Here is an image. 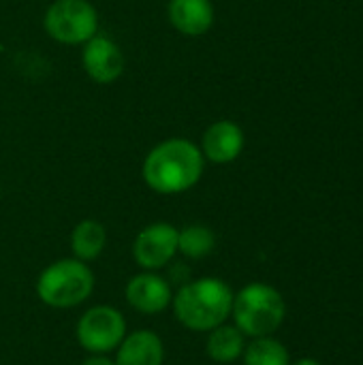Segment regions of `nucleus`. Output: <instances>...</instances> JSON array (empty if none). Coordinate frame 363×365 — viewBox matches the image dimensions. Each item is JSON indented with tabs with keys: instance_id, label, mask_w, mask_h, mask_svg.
Instances as JSON below:
<instances>
[{
	"instance_id": "7",
	"label": "nucleus",
	"mask_w": 363,
	"mask_h": 365,
	"mask_svg": "<svg viewBox=\"0 0 363 365\" xmlns=\"http://www.w3.org/2000/svg\"><path fill=\"white\" fill-rule=\"evenodd\" d=\"M131 252L143 272H160L178 255V229L171 222H152L137 233Z\"/></svg>"
},
{
	"instance_id": "8",
	"label": "nucleus",
	"mask_w": 363,
	"mask_h": 365,
	"mask_svg": "<svg viewBox=\"0 0 363 365\" xmlns=\"http://www.w3.org/2000/svg\"><path fill=\"white\" fill-rule=\"evenodd\" d=\"M81 66L94 83L107 86L122 77L126 60H124L122 47L111 36L94 34L90 41L83 43Z\"/></svg>"
},
{
	"instance_id": "2",
	"label": "nucleus",
	"mask_w": 363,
	"mask_h": 365,
	"mask_svg": "<svg viewBox=\"0 0 363 365\" xmlns=\"http://www.w3.org/2000/svg\"><path fill=\"white\" fill-rule=\"evenodd\" d=\"M171 308L182 327L208 334L231 317L233 291L223 278L203 276L182 284L171 299Z\"/></svg>"
},
{
	"instance_id": "6",
	"label": "nucleus",
	"mask_w": 363,
	"mask_h": 365,
	"mask_svg": "<svg viewBox=\"0 0 363 365\" xmlns=\"http://www.w3.org/2000/svg\"><path fill=\"white\" fill-rule=\"evenodd\" d=\"M128 334L126 329V319L122 312L113 306H92L88 308L75 327V336L79 346L88 355H109L113 353L124 336Z\"/></svg>"
},
{
	"instance_id": "13",
	"label": "nucleus",
	"mask_w": 363,
	"mask_h": 365,
	"mask_svg": "<svg viewBox=\"0 0 363 365\" xmlns=\"http://www.w3.org/2000/svg\"><path fill=\"white\" fill-rule=\"evenodd\" d=\"M105 246H107V229L103 222H98L94 218L79 220L75 225V229L71 231L73 257L83 263L96 261L103 255Z\"/></svg>"
},
{
	"instance_id": "19",
	"label": "nucleus",
	"mask_w": 363,
	"mask_h": 365,
	"mask_svg": "<svg viewBox=\"0 0 363 365\" xmlns=\"http://www.w3.org/2000/svg\"><path fill=\"white\" fill-rule=\"evenodd\" d=\"M0 192H2V184H0Z\"/></svg>"
},
{
	"instance_id": "1",
	"label": "nucleus",
	"mask_w": 363,
	"mask_h": 365,
	"mask_svg": "<svg viewBox=\"0 0 363 365\" xmlns=\"http://www.w3.org/2000/svg\"><path fill=\"white\" fill-rule=\"evenodd\" d=\"M205 171V158L197 143L184 137H171L156 143L143 158L141 175L150 190L158 195H182L199 184Z\"/></svg>"
},
{
	"instance_id": "16",
	"label": "nucleus",
	"mask_w": 363,
	"mask_h": 365,
	"mask_svg": "<svg viewBox=\"0 0 363 365\" xmlns=\"http://www.w3.org/2000/svg\"><path fill=\"white\" fill-rule=\"evenodd\" d=\"M242 359L244 365H291L287 346L272 336L252 338L250 344H246Z\"/></svg>"
},
{
	"instance_id": "14",
	"label": "nucleus",
	"mask_w": 363,
	"mask_h": 365,
	"mask_svg": "<svg viewBox=\"0 0 363 365\" xmlns=\"http://www.w3.org/2000/svg\"><path fill=\"white\" fill-rule=\"evenodd\" d=\"M246 349V336L235 325H218L212 331H208L205 353L216 364H233L242 359Z\"/></svg>"
},
{
	"instance_id": "15",
	"label": "nucleus",
	"mask_w": 363,
	"mask_h": 365,
	"mask_svg": "<svg viewBox=\"0 0 363 365\" xmlns=\"http://www.w3.org/2000/svg\"><path fill=\"white\" fill-rule=\"evenodd\" d=\"M214 248H216V235L210 227L188 225L184 229H178V255L199 261L210 257Z\"/></svg>"
},
{
	"instance_id": "18",
	"label": "nucleus",
	"mask_w": 363,
	"mask_h": 365,
	"mask_svg": "<svg viewBox=\"0 0 363 365\" xmlns=\"http://www.w3.org/2000/svg\"><path fill=\"white\" fill-rule=\"evenodd\" d=\"M291 365H321L317 359H310V357H306V359H300V361H295V364Z\"/></svg>"
},
{
	"instance_id": "11",
	"label": "nucleus",
	"mask_w": 363,
	"mask_h": 365,
	"mask_svg": "<svg viewBox=\"0 0 363 365\" xmlns=\"http://www.w3.org/2000/svg\"><path fill=\"white\" fill-rule=\"evenodd\" d=\"M116 365H163L165 344L152 329H137L124 336L120 346L113 351Z\"/></svg>"
},
{
	"instance_id": "10",
	"label": "nucleus",
	"mask_w": 363,
	"mask_h": 365,
	"mask_svg": "<svg viewBox=\"0 0 363 365\" xmlns=\"http://www.w3.org/2000/svg\"><path fill=\"white\" fill-rule=\"evenodd\" d=\"M244 143L246 139L240 124L233 120H216L205 128L199 150L205 163L210 160L214 165H229L240 158Z\"/></svg>"
},
{
	"instance_id": "9",
	"label": "nucleus",
	"mask_w": 363,
	"mask_h": 365,
	"mask_svg": "<svg viewBox=\"0 0 363 365\" xmlns=\"http://www.w3.org/2000/svg\"><path fill=\"white\" fill-rule=\"evenodd\" d=\"M128 306L139 314H160L171 306L173 289L165 276L158 272H139L135 274L124 289Z\"/></svg>"
},
{
	"instance_id": "4",
	"label": "nucleus",
	"mask_w": 363,
	"mask_h": 365,
	"mask_svg": "<svg viewBox=\"0 0 363 365\" xmlns=\"http://www.w3.org/2000/svg\"><path fill=\"white\" fill-rule=\"evenodd\" d=\"M94 272L88 263L68 257L49 263L36 278V297L56 310H68L90 299L94 291Z\"/></svg>"
},
{
	"instance_id": "12",
	"label": "nucleus",
	"mask_w": 363,
	"mask_h": 365,
	"mask_svg": "<svg viewBox=\"0 0 363 365\" xmlns=\"http://www.w3.org/2000/svg\"><path fill=\"white\" fill-rule=\"evenodd\" d=\"M169 24L184 36H201L214 26L212 0H169L167 4Z\"/></svg>"
},
{
	"instance_id": "5",
	"label": "nucleus",
	"mask_w": 363,
	"mask_h": 365,
	"mask_svg": "<svg viewBox=\"0 0 363 365\" xmlns=\"http://www.w3.org/2000/svg\"><path fill=\"white\" fill-rule=\"evenodd\" d=\"M43 28L62 45H83L98 34V11L90 0H53L43 15Z\"/></svg>"
},
{
	"instance_id": "3",
	"label": "nucleus",
	"mask_w": 363,
	"mask_h": 365,
	"mask_svg": "<svg viewBox=\"0 0 363 365\" xmlns=\"http://www.w3.org/2000/svg\"><path fill=\"white\" fill-rule=\"evenodd\" d=\"M287 317V304L278 289L265 282H250L233 293L231 319L246 338L272 336Z\"/></svg>"
},
{
	"instance_id": "17",
	"label": "nucleus",
	"mask_w": 363,
	"mask_h": 365,
	"mask_svg": "<svg viewBox=\"0 0 363 365\" xmlns=\"http://www.w3.org/2000/svg\"><path fill=\"white\" fill-rule=\"evenodd\" d=\"M81 365H116V361L109 355H88Z\"/></svg>"
}]
</instances>
